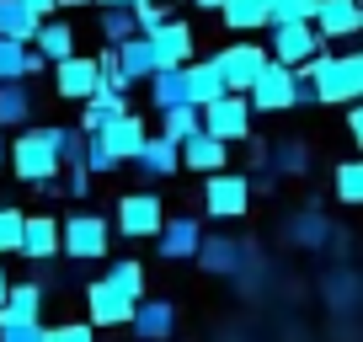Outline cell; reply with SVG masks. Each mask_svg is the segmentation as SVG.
Segmentation results:
<instances>
[{"label": "cell", "mask_w": 363, "mask_h": 342, "mask_svg": "<svg viewBox=\"0 0 363 342\" xmlns=\"http://www.w3.org/2000/svg\"><path fill=\"white\" fill-rule=\"evenodd\" d=\"M299 75L315 86V102H363V48L358 54H326L320 48L315 59L299 65Z\"/></svg>", "instance_id": "cell-1"}, {"label": "cell", "mask_w": 363, "mask_h": 342, "mask_svg": "<svg viewBox=\"0 0 363 342\" xmlns=\"http://www.w3.org/2000/svg\"><path fill=\"white\" fill-rule=\"evenodd\" d=\"M6 160H11L16 177H22V182H33V187L59 182V150H54V139H48L43 128H22V134L6 145Z\"/></svg>", "instance_id": "cell-2"}, {"label": "cell", "mask_w": 363, "mask_h": 342, "mask_svg": "<svg viewBox=\"0 0 363 342\" xmlns=\"http://www.w3.org/2000/svg\"><path fill=\"white\" fill-rule=\"evenodd\" d=\"M107 241H113V225L102 214H69L59 219V257L69 263H102Z\"/></svg>", "instance_id": "cell-3"}, {"label": "cell", "mask_w": 363, "mask_h": 342, "mask_svg": "<svg viewBox=\"0 0 363 342\" xmlns=\"http://www.w3.org/2000/svg\"><path fill=\"white\" fill-rule=\"evenodd\" d=\"M246 102H251V113H289V107H299V70L267 59V65H262V75L251 80Z\"/></svg>", "instance_id": "cell-4"}, {"label": "cell", "mask_w": 363, "mask_h": 342, "mask_svg": "<svg viewBox=\"0 0 363 342\" xmlns=\"http://www.w3.org/2000/svg\"><path fill=\"white\" fill-rule=\"evenodd\" d=\"M251 209V177H240V171H208L203 182V214L208 219H240Z\"/></svg>", "instance_id": "cell-5"}, {"label": "cell", "mask_w": 363, "mask_h": 342, "mask_svg": "<svg viewBox=\"0 0 363 342\" xmlns=\"http://www.w3.org/2000/svg\"><path fill=\"white\" fill-rule=\"evenodd\" d=\"M320 48H326V38L315 33V22H272V43H267V59H278V65L299 70L305 59H315Z\"/></svg>", "instance_id": "cell-6"}, {"label": "cell", "mask_w": 363, "mask_h": 342, "mask_svg": "<svg viewBox=\"0 0 363 342\" xmlns=\"http://www.w3.org/2000/svg\"><path fill=\"white\" fill-rule=\"evenodd\" d=\"M198 118H203V134L225 139V145H235V139H251V102L240 92H225L219 102L198 107Z\"/></svg>", "instance_id": "cell-7"}, {"label": "cell", "mask_w": 363, "mask_h": 342, "mask_svg": "<svg viewBox=\"0 0 363 342\" xmlns=\"http://www.w3.org/2000/svg\"><path fill=\"white\" fill-rule=\"evenodd\" d=\"M262 65H267V48L262 43H225L214 54V70L225 80V92H240V96L251 92V80L262 75Z\"/></svg>", "instance_id": "cell-8"}, {"label": "cell", "mask_w": 363, "mask_h": 342, "mask_svg": "<svg viewBox=\"0 0 363 342\" xmlns=\"http://www.w3.org/2000/svg\"><path fill=\"white\" fill-rule=\"evenodd\" d=\"M128 316H134V294H123L113 278H96L86 289V321L91 326H128Z\"/></svg>", "instance_id": "cell-9"}, {"label": "cell", "mask_w": 363, "mask_h": 342, "mask_svg": "<svg viewBox=\"0 0 363 342\" xmlns=\"http://www.w3.org/2000/svg\"><path fill=\"white\" fill-rule=\"evenodd\" d=\"M160 225H166V209H160L155 193H128L123 204H118V236L145 241V236H155Z\"/></svg>", "instance_id": "cell-10"}, {"label": "cell", "mask_w": 363, "mask_h": 342, "mask_svg": "<svg viewBox=\"0 0 363 342\" xmlns=\"http://www.w3.org/2000/svg\"><path fill=\"white\" fill-rule=\"evenodd\" d=\"M193 263L203 267V273H214V278H240V267L251 263V246H240V241H230V236H203Z\"/></svg>", "instance_id": "cell-11"}, {"label": "cell", "mask_w": 363, "mask_h": 342, "mask_svg": "<svg viewBox=\"0 0 363 342\" xmlns=\"http://www.w3.org/2000/svg\"><path fill=\"white\" fill-rule=\"evenodd\" d=\"M86 139H102V150L118 160V166H128V160L139 155V145L150 139V128L139 123L134 113H118V118H107L102 123V134H86Z\"/></svg>", "instance_id": "cell-12"}, {"label": "cell", "mask_w": 363, "mask_h": 342, "mask_svg": "<svg viewBox=\"0 0 363 342\" xmlns=\"http://www.w3.org/2000/svg\"><path fill=\"white\" fill-rule=\"evenodd\" d=\"M198 241H203V230H198L193 214H171L166 225L155 230V251L166 257V263H193V257H198Z\"/></svg>", "instance_id": "cell-13"}, {"label": "cell", "mask_w": 363, "mask_h": 342, "mask_svg": "<svg viewBox=\"0 0 363 342\" xmlns=\"http://www.w3.org/2000/svg\"><path fill=\"white\" fill-rule=\"evenodd\" d=\"M128 326H134L139 342H166L171 331H177V305H171V299L139 294V299H134V316H128Z\"/></svg>", "instance_id": "cell-14"}, {"label": "cell", "mask_w": 363, "mask_h": 342, "mask_svg": "<svg viewBox=\"0 0 363 342\" xmlns=\"http://www.w3.org/2000/svg\"><path fill=\"white\" fill-rule=\"evenodd\" d=\"M150 54H155V70H177V65H187L193 59V27L187 22H160L155 33H150Z\"/></svg>", "instance_id": "cell-15"}, {"label": "cell", "mask_w": 363, "mask_h": 342, "mask_svg": "<svg viewBox=\"0 0 363 342\" xmlns=\"http://www.w3.org/2000/svg\"><path fill=\"white\" fill-rule=\"evenodd\" d=\"M54 92L65 96V102H86L91 92H96V59L91 54H69L54 65Z\"/></svg>", "instance_id": "cell-16"}, {"label": "cell", "mask_w": 363, "mask_h": 342, "mask_svg": "<svg viewBox=\"0 0 363 342\" xmlns=\"http://www.w3.org/2000/svg\"><path fill=\"white\" fill-rule=\"evenodd\" d=\"M16 251H22L27 263H54V257H59V219L54 214H27Z\"/></svg>", "instance_id": "cell-17"}, {"label": "cell", "mask_w": 363, "mask_h": 342, "mask_svg": "<svg viewBox=\"0 0 363 342\" xmlns=\"http://www.w3.org/2000/svg\"><path fill=\"white\" fill-rule=\"evenodd\" d=\"M310 22H315V33L326 38V43H342V38H358L363 11H358V0H320Z\"/></svg>", "instance_id": "cell-18"}, {"label": "cell", "mask_w": 363, "mask_h": 342, "mask_svg": "<svg viewBox=\"0 0 363 342\" xmlns=\"http://www.w3.org/2000/svg\"><path fill=\"white\" fill-rule=\"evenodd\" d=\"M134 166H139V177H150V182H160V177H177V171H182V150L171 145L166 134H150L145 145H139Z\"/></svg>", "instance_id": "cell-19"}, {"label": "cell", "mask_w": 363, "mask_h": 342, "mask_svg": "<svg viewBox=\"0 0 363 342\" xmlns=\"http://www.w3.org/2000/svg\"><path fill=\"white\" fill-rule=\"evenodd\" d=\"M177 150H182V171H225V155H230L225 139L203 134V128H198L193 139H182Z\"/></svg>", "instance_id": "cell-20"}, {"label": "cell", "mask_w": 363, "mask_h": 342, "mask_svg": "<svg viewBox=\"0 0 363 342\" xmlns=\"http://www.w3.org/2000/svg\"><path fill=\"white\" fill-rule=\"evenodd\" d=\"M43 316V284H11L0 299V326H22Z\"/></svg>", "instance_id": "cell-21"}, {"label": "cell", "mask_w": 363, "mask_h": 342, "mask_svg": "<svg viewBox=\"0 0 363 342\" xmlns=\"http://www.w3.org/2000/svg\"><path fill=\"white\" fill-rule=\"evenodd\" d=\"M48 59L33 43H16V38H0V80H33Z\"/></svg>", "instance_id": "cell-22"}, {"label": "cell", "mask_w": 363, "mask_h": 342, "mask_svg": "<svg viewBox=\"0 0 363 342\" xmlns=\"http://www.w3.org/2000/svg\"><path fill=\"white\" fill-rule=\"evenodd\" d=\"M182 70H187V102H193V107H208V102L225 96V80H219L214 59H187Z\"/></svg>", "instance_id": "cell-23"}, {"label": "cell", "mask_w": 363, "mask_h": 342, "mask_svg": "<svg viewBox=\"0 0 363 342\" xmlns=\"http://www.w3.org/2000/svg\"><path fill=\"white\" fill-rule=\"evenodd\" d=\"M284 241H289V246H305V251H320L331 241V219L315 214V209H299V214L284 225Z\"/></svg>", "instance_id": "cell-24"}, {"label": "cell", "mask_w": 363, "mask_h": 342, "mask_svg": "<svg viewBox=\"0 0 363 342\" xmlns=\"http://www.w3.org/2000/svg\"><path fill=\"white\" fill-rule=\"evenodd\" d=\"M33 48L48 59V65H59V59L75 54V27H69V22H54V16H43V27H38Z\"/></svg>", "instance_id": "cell-25"}, {"label": "cell", "mask_w": 363, "mask_h": 342, "mask_svg": "<svg viewBox=\"0 0 363 342\" xmlns=\"http://www.w3.org/2000/svg\"><path fill=\"white\" fill-rule=\"evenodd\" d=\"M219 16H225L230 33H257V27H267L272 0H225V6H219Z\"/></svg>", "instance_id": "cell-26"}, {"label": "cell", "mask_w": 363, "mask_h": 342, "mask_svg": "<svg viewBox=\"0 0 363 342\" xmlns=\"http://www.w3.org/2000/svg\"><path fill=\"white\" fill-rule=\"evenodd\" d=\"M150 102H155V113H166V107H182L187 102V70H155L150 75ZM193 107V102H187Z\"/></svg>", "instance_id": "cell-27"}, {"label": "cell", "mask_w": 363, "mask_h": 342, "mask_svg": "<svg viewBox=\"0 0 363 342\" xmlns=\"http://www.w3.org/2000/svg\"><path fill=\"white\" fill-rule=\"evenodd\" d=\"M33 118V92L27 80H0V128H22Z\"/></svg>", "instance_id": "cell-28"}, {"label": "cell", "mask_w": 363, "mask_h": 342, "mask_svg": "<svg viewBox=\"0 0 363 342\" xmlns=\"http://www.w3.org/2000/svg\"><path fill=\"white\" fill-rule=\"evenodd\" d=\"M38 27H43V16L27 11L22 0H0V38H16V43H33Z\"/></svg>", "instance_id": "cell-29"}, {"label": "cell", "mask_w": 363, "mask_h": 342, "mask_svg": "<svg viewBox=\"0 0 363 342\" xmlns=\"http://www.w3.org/2000/svg\"><path fill=\"white\" fill-rule=\"evenodd\" d=\"M113 59H118V70H123L128 80H150L155 75V54H150V38H128V43H118L113 48Z\"/></svg>", "instance_id": "cell-30"}, {"label": "cell", "mask_w": 363, "mask_h": 342, "mask_svg": "<svg viewBox=\"0 0 363 342\" xmlns=\"http://www.w3.org/2000/svg\"><path fill=\"white\" fill-rule=\"evenodd\" d=\"M96 27H102L107 48L128 43V38L139 33V27H134V6H96Z\"/></svg>", "instance_id": "cell-31"}, {"label": "cell", "mask_w": 363, "mask_h": 342, "mask_svg": "<svg viewBox=\"0 0 363 342\" xmlns=\"http://www.w3.org/2000/svg\"><path fill=\"white\" fill-rule=\"evenodd\" d=\"M198 128H203V118H198V107H166V113H160V134L171 139V145H182V139H193Z\"/></svg>", "instance_id": "cell-32"}, {"label": "cell", "mask_w": 363, "mask_h": 342, "mask_svg": "<svg viewBox=\"0 0 363 342\" xmlns=\"http://www.w3.org/2000/svg\"><path fill=\"white\" fill-rule=\"evenodd\" d=\"M310 166V150L299 145V139H284V145L272 150V171H284V177H305Z\"/></svg>", "instance_id": "cell-33"}, {"label": "cell", "mask_w": 363, "mask_h": 342, "mask_svg": "<svg viewBox=\"0 0 363 342\" xmlns=\"http://www.w3.org/2000/svg\"><path fill=\"white\" fill-rule=\"evenodd\" d=\"M337 198L342 204H363V160H342L337 166Z\"/></svg>", "instance_id": "cell-34"}, {"label": "cell", "mask_w": 363, "mask_h": 342, "mask_svg": "<svg viewBox=\"0 0 363 342\" xmlns=\"http://www.w3.org/2000/svg\"><path fill=\"white\" fill-rule=\"evenodd\" d=\"M102 278H113L118 289H123V294H145V267L134 263V257H123V263H113V273H102Z\"/></svg>", "instance_id": "cell-35"}, {"label": "cell", "mask_w": 363, "mask_h": 342, "mask_svg": "<svg viewBox=\"0 0 363 342\" xmlns=\"http://www.w3.org/2000/svg\"><path fill=\"white\" fill-rule=\"evenodd\" d=\"M315 6H320V0H272L267 27H272V22H310V16H315Z\"/></svg>", "instance_id": "cell-36"}, {"label": "cell", "mask_w": 363, "mask_h": 342, "mask_svg": "<svg viewBox=\"0 0 363 342\" xmlns=\"http://www.w3.org/2000/svg\"><path fill=\"white\" fill-rule=\"evenodd\" d=\"M160 22H171V11L160 6V0H134V27H139V38H150Z\"/></svg>", "instance_id": "cell-37"}, {"label": "cell", "mask_w": 363, "mask_h": 342, "mask_svg": "<svg viewBox=\"0 0 363 342\" xmlns=\"http://www.w3.org/2000/svg\"><path fill=\"white\" fill-rule=\"evenodd\" d=\"M22 209H11V204H0V257L6 251H16V241H22Z\"/></svg>", "instance_id": "cell-38"}, {"label": "cell", "mask_w": 363, "mask_h": 342, "mask_svg": "<svg viewBox=\"0 0 363 342\" xmlns=\"http://www.w3.org/2000/svg\"><path fill=\"white\" fill-rule=\"evenodd\" d=\"M48 342H96L91 321H65V326H48Z\"/></svg>", "instance_id": "cell-39"}, {"label": "cell", "mask_w": 363, "mask_h": 342, "mask_svg": "<svg viewBox=\"0 0 363 342\" xmlns=\"http://www.w3.org/2000/svg\"><path fill=\"white\" fill-rule=\"evenodd\" d=\"M0 342H48L43 321H22V326H0Z\"/></svg>", "instance_id": "cell-40"}, {"label": "cell", "mask_w": 363, "mask_h": 342, "mask_svg": "<svg viewBox=\"0 0 363 342\" xmlns=\"http://www.w3.org/2000/svg\"><path fill=\"white\" fill-rule=\"evenodd\" d=\"M86 171H91V177H107V171H118V160L102 150V139H86Z\"/></svg>", "instance_id": "cell-41"}, {"label": "cell", "mask_w": 363, "mask_h": 342, "mask_svg": "<svg viewBox=\"0 0 363 342\" xmlns=\"http://www.w3.org/2000/svg\"><path fill=\"white\" fill-rule=\"evenodd\" d=\"M65 193H69V198H86V193H91V171H86V166H69V171H65Z\"/></svg>", "instance_id": "cell-42"}, {"label": "cell", "mask_w": 363, "mask_h": 342, "mask_svg": "<svg viewBox=\"0 0 363 342\" xmlns=\"http://www.w3.org/2000/svg\"><path fill=\"white\" fill-rule=\"evenodd\" d=\"M347 134L363 145V102H352V107H347Z\"/></svg>", "instance_id": "cell-43"}, {"label": "cell", "mask_w": 363, "mask_h": 342, "mask_svg": "<svg viewBox=\"0 0 363 342\" xmlns=\"http://www.w3.org/2000/svg\"><path fill=\"white\" fill-rule=\"evenodd\" d=\"M22 6H27V11H38V16H54L59 11V0H22Z\"/></svg>", "instance_id": "cell-44"}, {"label": "cell", "mask_w": 363, "mask_h": 342, "mask_svg": "<svg viewBox=\"0 0 363 342\" xmlns=\"http://www.w3.org/2000/svg\"><path fill=\"white\" fill-rule=\"evenodd\" d=\"M198 11H219V6H225V0H193Z\"/></svg>", "instance_id": "cell-45"}, {"label": "cell", "mask_w": 363, "mask_h": 342, "mask_svg": "<svg viewBox=\"0 0 363 342\" xmlns=\"http://www.w3.org/2000/svg\"><path fill=\"white\" fill-rule=\"evenodd\" d=\"M91 6H134V0H91Z\"/></svg>", "instance_id": "cell-46"}, {"label": "cell", "mask_w": 363, "mask_h": 342, "mask_svg": "<svg viewBox=\"0 0 363 342\" xmlns=\"http://www.w3.org/2000/svg\"><path fill=\"white\" fill-rule=\"evenodd\" d=\"M59 6H91V0H59Z\"/></svg>", "instance_id": "cell-47"}, {"label": "cell", "mask_w": 363, "mask_h": 342, "mask_svg": "<svg viewBox=\"0 0 363 342\" xmlns=\"http://www.w3.org/2000/svg\"><path fill=\"white\" fill-rule=\"evenodd\" d=\"M0 166H6V134H0Z\"/></svg>", "instance_id": "cell-48"}, {"label": "cell", "mask_w": 363, "mask_h": 342, "mask_svg": "<svg viewBox=\"0 0 363 342\" xmlns=\"http://www.w3.org/2000/svg\"><path fill=\"white\" fill-rule=\"evenodd\" d=\"M6 289H11V284H6V273H0V299H6Z\"/></svg>", "instance_id": "cell-49"}, {"label": "cell", "mask_w": 363, "mask_h": 342, "mask_svg": "<svg viewBox=\"0 0 363 342\" xmlns=\"http://www.w3.org/2000/svg\"><path fill=\"white\" fill-rule=\"evenodd\" d=\"M358 43H363V22H358Z\"/></svg>", "instance_id": "cell-50"}, {"label": "cell", "mask_w": 363, "mask_h": 342, "mask_svg": "<svg viewBox=\"0 0 363 342\" xmlns=\"http://www.w3.org/2000/svg\"><path fill=\"white\" fill-rule=\"evenodd\" d=\"M358 11H363V0H358Z\"/></svg>", "instance_id": "cell-51"}, {"label": "cell", "mask_w": 363, "mask_h": 342, "mask_svg": "<svg viewBox=\"0 0 363 342\" xmlns=\"http://www.w3.org/2000/svg\"><path fill=\"white\" fill-rule=\"evenodd\" d=\"M160 6H166V0H160Z\"/></svg>", "instance_id": "cell-52"}]
</instances>
